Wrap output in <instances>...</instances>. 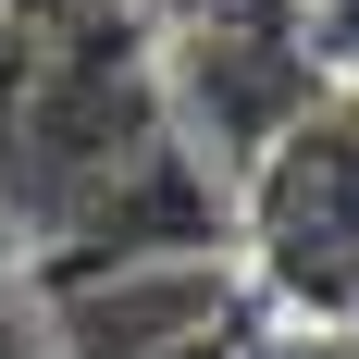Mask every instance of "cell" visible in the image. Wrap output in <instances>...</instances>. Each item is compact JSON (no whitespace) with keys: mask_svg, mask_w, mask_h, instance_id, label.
I'll return each mask as SVG.
<instances>
[{"mask_svg":"<svg viewBox=\"0 0 359 359\" xmlns=\"http://www.w3.org/2000/svg\"><path fill=\"white\" fill-rule=\"evenodd\" d=\"M236 260L260 310L359 334V87H323L236 174Z\"/></svg>","mask_w":359,"mask_h":359,"instance_id":"1","label":"cell"},{"mask_svg":"<svg viewBox=\"0 0 359 359\" xmlns=\"http://www.w3.org/2000/svg\"><path fill=\"white\" fill-rule=\"evenodd\" d=\"M50 359H186L236 323V260H111V273H25Z\"/></svg>","mask_w":359,"mask_h":359,"instance_id":"2","label":"cell"},{"mask_svg":"<svg viewBox=\"0 0 359 359\" xmlns=\"http://www.w3.org/2000/svg\"><path fill=\"white\" fill-rule=\"evenodd\" d=\"M297 50L323 62V87H359V0H297Z\"/></svg>","mask_w":359,"mask_h":359,"instance_id":"3","label":"cell"},{"mask_svg":"<svg viewBox=\"0 0 359 359\" xmlns=\"http://www.w3.org/2000/svg\"><path fill=\"white\" fill-rule=\"evenodd\" d=\"M0 359H37V310H25V285H0Z\"/></svg>","mask_w":359,"mask_h":359,"instance_id":"4","label":"cell"},{"mask_svg":"<svg viewBox=\"0 0 359 359\" xmlns=\"http://www.w3.org/2000/svg\"><path fill=\"white\" fill-rule=\"evenodd\" d=\"M186 13H236V0H174V25H186Z\"/></svg>","mask_w":359,"mask_h":359,"instance_id":"5","label":"cell"}]
</instances>
